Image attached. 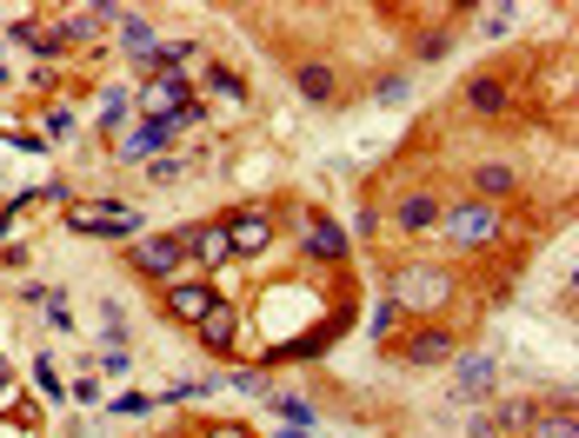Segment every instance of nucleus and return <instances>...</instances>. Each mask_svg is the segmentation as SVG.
Returning <instances> with one entry per match:
<instances>
[{"label":"nucleus","instance_id":"nucleus-1","mask_svg":"<svg viewBox=\"0 0 579 438\" xmlns=\"http://www.w3.org/2000/svg\"><path fill=\"white\" fill-rule=\"evenodd\" d=\"M386 299L399 306V319H440L460 299V273L453 267H433V259H413V267L393 273Z\"/></svg>","mask_w":579,"mask_h":438},{"label":"nucleus","instance_id":"nucleus-2","mask_svg":"<svg viewBox=\"0 0 579 438\" xmlns=\"http://www.w3.org/2000/svg\"><path fill=\"white\" fill-rule=\"evenodd\" d=\"M513 226H507V206H486V200H453L440 206V239L453 252H493Z\"/></svg>","mask_w":579,"mask_h":438},{"label":"nucleus","instance_id":"nucleus-3","mask_svg":"<svg viewBox=\"0 0 579 438\" xmlns=\"http://www.w3.org/2000/svg\"><path fill=\"white\" fill-rule=\"evenodd\" d=\"M67 233H88V239H140L147 233V220L134 213V206H114V200H73L67 206Z\"/></svg>","mask_w":579,"mask_h":438},{"label":"nucleus","instance_id":"nucleus-4","mask_svg":"<svg viewBox=\"0 0 579 438\" xmlns=\"http://www.w3.org/2000/svg\"><path fill=\"white\" fill-rule=\"evenodd\" d=\"M127 267L140 273V280H181V267H187V239L181 233H140L134 246H127Z\"/></svg>","mask_w":579,"mask_h":438},{"label":"nucleus","instance_id":"nucleus-5","mask_svg":"<svg viewBox=\"0 0 579 438\" xmlns=\"http://www.w3.org/2000/svg\"><path fill=\"white\" fill-rule=\"evenodd\" d=\"M460 353H466V339L453 325H440V319H420V325L399 339V359L406 366H453Z\"/></svg>","mask_w":579,"mask_h":438},{"label":"nucleus","instance_id":"nucleus-6","mask_svg":"<svg viewBox=\"0 0 579 438\" xmlns=\"http://www.w3.org/2000/svg\"><path fill=\"white\" fill-rule=\"evenodd\" d=\"M181 133H174V120H140V127H120L114 133V159H127V166H147V159H160Z\"/></svg>","mask_w":579,"mask_h":438},{"label":"nucleus","instance_id":"nucleus-7","mask_svg":"<svg viewBox=\"0 0 579 438\" xmlns=\"http://www.w3.org/2000/svg\"><path fill=\"white\" fill-rule=\"evenodd\" d=\"M160 306H167V319H181V325H200L220 306V286H207V280H167Z\"/></svg>","mask_w":579,"mask_h":438},{"label":"nucleus","instance_id":"nucleus-8","mask_svg":"<svg viewBox=\"0 0 579 438\" xmlns=\"http://www.w3.org/2000/svg\"><path fill=\"white\" fill-rule=\"evenodd\" d=\"M187 100H194V94H187V80H174V73H153V80L140 86V94H134L140 120H174Z\"/></svg>","mask_w":579,"mask_h":438},{"label":"nucleus","instance_id":"nucleus-9","mask_svg":"<svg viewBox=\"0 0 579 438\" xmlns=\"http://www.w3.org/2000/svg\"><path fill=\"white\" fill-rule=\"evenodd\" d=\"M220 226H227V239H233V259H254V252H267V246H274V213H260V206L227 213Z\"/></svg>","mask_w":579,"mask_h":438},{"label":"nucleus","instance_id":"nucleus-10","mask_svg":"<svg viewBox=\"0 0 579 438\" xmlns=\"http://www.w3.org/2000/svg\"><path fill=\"white\" fill-rule=\"evenodd\" d=\"M194 332H200V345H207L213 359H240V306H233V299H220Z\"/></svg>","mask_w":579,"mask_h":438},{"label":"nucleus","instance_id":"nucleus-11","mask_svg":"<svg viewBox=\"0 0 579 438\" xmlns=\"http://www.w3.org/2000/svg\"><path fill=\"white\" fill-rule=\"evenodd\" d=\"M466 180H473V200L507 206V200L520 193V166H513V159H479V166L466 173Z\"/></svg>","mask_w":579,"mask_h":438},{"label":"nucleus","instance_id":"nucleus-12","mask_svg":"<svg viewBox=\"0 0 579 438\" xmlns=\"http://www.w3.org/2000/svg\"><path fill=\"white\" fill-rule=\"evenodd\" d=\"M493 386H500V366L493 359H453V399L460 405H479V399H493Z\"/></svg>","mask_w":579,"mask_h":438},{"label":"nucleus","instance_id":"nucleus-13","mask_svg":"<svg viewBox=\"0 0 579 438\" xmlns=\"http://www.w3.org/2000/svg\"><path fill=\"white\" fill-rule=\"evenodd\" d=\"M386 220H393V233H399V239H420V233H433V226H440V200H433V193H406V200H393V213H386Z\"/></svg>","mask_w":579,"mask_h":438},{"label":"nucleus","instance_id":"nucleus-14","mask_svg":"<svg viewBox=\"0 0 579 438\" xmlns=\"http://www.w3.org/2000/svg\"><path fill=\"white\" fill-rule=\"evenodd\" d=\"M300 246H306V259H320V267H347V252H354V239H347L334 220H306Z\"/></svg>","mask_w":579,"mask_h":438},{"label":"nucleus","instance_id":"nucleus-15","mask_svg":"<svg viewBox=\"0 0 579 438\" xmlns=\"http://www.w3.org/2000/svg\"><path fill=\"white\" fill-rule=\"evenodd\" d=\"M181 239H187V259H200V267H227V259H233V239H227V226H220V220L181 226Z\"/></svg>","mask_w":579,"mask_h":438},{"label":"nucleus","instance_id":"nucleus-16","mask_svg":"<svg viewBox=\"0 0 579 438\" xmlns=\"http://www.w3.org/2000/svg\"><path fill=\"white\" fill-rule=\"evenodd\" d=\"M466 107H473L479 120H500V114L513 107V86H507L500 73H473V80H466Z\"/></svg>","mask_w":579,"mask_h":438},{"label":"nucleus","instance_id":"nucleus-17","mask_svg":"<svg viewBox=\"0 0 579 438\" xmlns=\"http://www.w3.org/2000/svg\"><path fill=\"white\" fill-rule=\"evenodd\" d=\"M293 86H300L313 107L340 100V73H334V60H300V67H293Z\"/></svg>","mask_w":579,"mask_h":438},{"label":"nucleus","instance_id":"nucleus-18","mask_svg":"<svg viewBox=\"0 0 579 438\" xmlns=\"http://www.w3.org/2000/svg\"><path fill=\"white\" fill-rule=\"evenodd\" d=\"M101 21H120V8H67V14H60V40L88 47V40L101 34Z\"/></svg>","mask_w":579,"mask_h":438},{"label":"nucleus","instance_id":"nucleus-19","mask_svg":"<svg viewBox=\"0 0 579 438\" xmlns=\"http://www.w3.org/2000/svg\"><path fill=\"white\" fill-rule=\"evenodd\" d=\"M120 40H127V54H134V60H153V47H160L147 14H120Z\"/></svg>","mask_w":579,"mask_h":438},{"label":"nucleus","instance_id":"nucleus-20","mask_svg":"<svg viewBox=\"0 0 579 438\" xmlns=\"http://www.w3.org/2000/svg\"><path fill=\"white\" fill-rule=\"evenodd\" d=\"M526 438H579V418H572V412L540 405V412H533V425H526Z\"/></svg>","mask_w":579,"mask_h":438},{"label":"nucleus","instance_id":"nucleus-21","mask_svg":"<svg viewBox=\"0 0 579 438\" xmlns=\"http://www.w3.org/2000/svg\"><path fill=\"white\" fill-rule=\"evenodd\" d=\"M200 86H207L213 100H240V107H246V80H240L233 67H207V73H200Z\"/></svg>","mask_w":579,"mask_h":438},{"label":"nucleus","instance_id":"nucleus-22","mask_svg":"<svg viewBox=\"0 0 579 438\" xmlns=\"http://www.w3.org/2000/svg\"><path fill=\"white\" fill-rule=\"evenodd\" d=\"M274 412H280L293 431H313V405H306L300 392H274Z\"/></svg>","mask_w":579,"mask_h":438},{"label":"nucleus","instance_id":"nucleus-23","mask_svg":"<svg viewBox=\"0 0 579 438\" xmlns=\"http://www.w3.org/2000/svg\"><path fill=\"white\" fill-rule=\"evenodd\" d=\"M181 173H187V159H181V153H160V159H147V180H153V187H174Z\"/></svg>","mask_w":579,"mask_h":438},{"label":"nucleus","instance_id":"nucleus-24","mask_svg":"<svg viewBox=\"0 0 579 438\" xmlns=\"http://www.w3.org/2000/svg\"><path fill=\"white\" fill-rule=\"evenodd\" d=\"M147 405H153V399H147V392H120V399H114V418H140V412H147Z\"/></svg>","mask_w":579,"mask_h":438},{"label":"nucleus","instance_id":"nucleus-25","mask_svg":"<svg viewBox=\"0 0 579 438\" xmlns=\"http://www.w3.org/2000/svg\"><path fill=\"white\" fill-rule=\"evenodd\" d=\"M413 94V80L399 73V80H380V107H393V100H406Z\"/></svg>","mask_w":579,"mask_h":438},{"label":"nucleus","instance_id":"nucleus-26","mask_svg":"<svg viewBox=\"0 0 579 438\" xmlns=\"http://www.w3.org/2000/svg\"><path fill=\"white\" fill-rule=\"evenodd\" d=\"M233 386H240V392H260V386H267V379H260V366H246V372H240V366H233Z\"/></svg>","mask_w":579,"mask_h":438},{"label":"nucleus","instance_id":"nucleus-27","mask_svg":"<svg viewBox=\"0 0 579 438\" xmlns=\"http://www.w3.org/2000/svg\"><path fill=\"white\" fill-rule=\"evenodd\" d=\"M101 366H107V372H127V366H134V359H127V345H107V353H101Z\"/></svg>","mask_w":579,"mask_h":438},{"label":"nucleus","instance_id":"nucleus-28","mask_svg":"<svg viewBox=\"0 0 579 438\" xmlns=\"http://www.w3.org/2000/svg\"><path fill=\"white\" fill-rule=\"evenodd\" d=\"M200 438H254L246 425H200Z\"/></svg>","mask_w":579,"mask_h":438},{"label":"nucleus","instance_id":"nucleus-29","mask_svg":"<svg viewBox=\"0 0 579 438\" xmlns=\"http://www.w3.org/2000/svg\"><path fill=\"white\" fill-rule=\"evenodd\" d=\"M47 133H54V140H67V133H73V114H67V107H60V114H47Z\"/></svg>","mask_w":579,"mask_h":438}]
</instances>
